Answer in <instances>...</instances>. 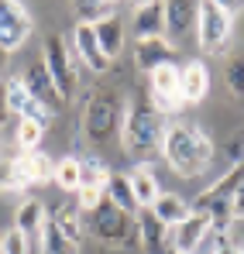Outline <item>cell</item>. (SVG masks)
Instances as JSON below:
<instances>
[{
	"label": "cell",
	"instance_id": "1",
	"mask_svg": "<svg viewBox=\"0 0 244 254\" xmlns=\"http://www.w3.org/2000/svg\"><path fill=\"white\" fill-rule=\"evenodd\" d=\"M168 117H162L152 100H134L124 110L121 124V144L138 165H152V158H162V144L168 134Z\"/></svg>",
	"mask_w": 244,
	"mask_h": 254
},
{
	"label": "cell",
	"instance_id": "2",
	"mask_svg": "<svg viewBox=\"0 0 244 254\" xmlns=\"http://www.w3.org/2000/svg\"><path fill=\"white\" fill-rule=\"evenodd\" d=\"M213 155H217V144L206 134L203 124H172L168 127L165 144H162V158L175 175H182V179L203 175L213 165Z\"/></svg>",
	"mask_w": 244,
	"mask_h": 254
},
{
	"label": "cell",
	"instance_id": "3",
	"mask_svg": "<svg viewBox=\"0 0 244 254\" xmlns=\"http://www.w3.org/2000/svg\"><path fill=\"white\" fill-rule=\"evenodd\" d=\"M124 96L121 89L110 86H89L82 93V114H80V130L86 134L89 144H110L114 137H121L124 124Z\"/></svg>",
	"mask_w": 244,
	"mask_h": 254
},
{
	"label": "cell",
	"instance_id": "4",
	"mask_svg": "<svg viewBox=\"0 0 244 254\" xmlns=\"http://www.w3.org/2000/svg\"><path fill=\"white\" fill-rule=\"evenodd\" d=\"M89 230H93V237L103 248H114V251L138 248V216H131L121 206H114L107 196H103V203L96 210L89 213Z\"/></svg>",
	"mask_w": 244,
	"mask_h": 254
},
{
	"label": "cell",
	"instance_id": "5",
	"mask_svg": "<svg viewBox=\"0 0 244 254\" xmlns=\"http://www.w3.org/2000/svg\"><path fill=\"white\" fill-rule=\"evenodd\" d=\"M41 65H45L48 79L55 83L59 96H62L66 103L80 93L82 62H80V55L73 52V45H66L62 35H48V38H45V48H41Z\"/></svg>",
	"mask_w": 244,
	"mask_h": 254
},
{
	"label": "cell",
	"instance_id": "6",
	"mask_svg": "<svg viewBox=\"0 0 244 254\" xmlns=\"http://www.w3.org/2000/svg\"><path fill=\"white\" fill-rule=\"evenodd\" d=\"M231 31H234V7L203 0L196 14V42L206 55H227L231 52Z\"/></svg>",
	"mask_w": 244,
	"mask_h": 254
},
{
	"label": "cell",
	"instance_id": "7",
	"mask_svg": "<svg viewBox=\"0 0 244 254\" xmlns=\"http://www.w3.org/2000/svg\"><path fill=\"white\" fill-rule=\"evenodd\" d=\"M31 28H35V21H31L24 3L0 0V48L3 52H17L21 45L28 42Z\"/></svg>",
	"mask_w": 244,
	"mask_h": 254
},
{
	"label": "cell",
	"instance_id": "8",
	"mask_svg": "<svg viewBox=\"0 0 244 254\" xmlns=\"http://www.w3.org/2000/svg\"><path fill=\"white\" fill-rule=\"evenodd\" d=\"M21 83H24V89H28V93H31V100H35V103H41L52 117L66 110V100L59 96V89H55V83H52V79H48V72H45V65H41V62H35V65H28V69H24Z\"/></svg>",
	"mask_w": 244,
	"mask_h": 254
},
{
	"label": "cell",
	"instance_id": "9",
	"mask_svg": "<svg viewBox=\"0 0 244 254\" xmlns=\"http://www.w3.org/2000/svg\"><path fill=\"white\" fill-rule=\"evenodd\" d=\"M14 175L24 189L48 186V182H55V162L45 151H21V155H14Z\"/></svg>",
	"mask_w": 244,
	"mask_h": 254
},
{
	"label": "cell",
	"instance_id": "10",
	"mask_svg": "<svg viewBox=\"0 0 244 254\" xmlns=\"http://www.w3.org/2000/svg\"><path fill=\"white\" fill-rule=\"evenodd\" d=\"M175 48H179V45H172L168 38H148V42H138V45H134V69L152 76L155 69H162V65H172V62H175Z\"/></svg>",
	"mask_w": 244,
	"mask_h": 254
},
{
	"label": "cell",
	"instance_id": "11",
	"mask_svg": "<svg viewBox=\"0 0 244 254\" xmlns=\"http://www.w3.org/2000/svg\"><path fill=\"white\" fill-rule=\"evenodd\" d=\"M196 14H200V3H193V0H168L165 3V38L175 45L189 31H196Z\"/></svg>",
	"mask_w": 244,
	"mask_h": 254
},
{
	"label": "cell",
	"instance_id": "12",
	"mask_svg": "<svg viewBox=\"0 0 244 254\" xmlns=\"http://www.w3.org/2000/svg\"><path fill=\"white\" fill-rule=\"evenodd\" d=\"M131 35L134 42H148V38H165V3L148 0L134 7V21H131Z\"/></svg>",
	"mask_w": 244,
	"mask_h": 254
},
{
	"label": "cell",
	"instance_id": "13",
	"mask_svg": "<svg viewBox=\"0 0 244 254\" xmlns=\"http://www.w3.org/2000/svg\"><path fill=\"white\" fill-rule=\"evenodd\" d=\"M7 110H10L17 121H38V124H48V121H52V114H48L41 103L31 100V93L24 89L21 76H17V79H7Z\"/></svg>",
	"mask_w": 244,
	"mask_h": 254
},
{
	"label": "cell",
	"instance_id": "14",
	"mask_svg": "<svg viewBox=\"0 0 244 254\" xmlns=\"http://www.w3.org/2000/svg\"><path fill=\"white\" fill-rule=\"evenodd\" d=\"M179 93H182L186 107H196V103L206 100V93H210V72H206V65L200 59H193V62L182 65V72H179Z\"/></svg>",
	"mask_w": 244,
	"mask_h": 254
},
{
	"label": "cell",
	"instance_id": "15",
	"mask_svg": "<svg viewBox=\"0 0 244 254\" xmlns=\"http://www.w3.org/2000/svg\"><path fill=\"white\" fill-rule=\"evenodd\" d=\"M138 248L145 254H168V227L155 220L152 210H138Z\"/></svg>",
	"mask_w": 244,
	"mask_h": 254
},
{
	"label": "cell",
	"instance_id": "16",
	"mask_svg": "<svg viewBox=\"0 0 244 254\" xmlns=\"http://www.w3.org/2000/svg\"><path fill=\"white\" fill-rule=\"evenodd\" d=\"M73 52L80 55L82 69H89V72H107L110 69V62L103 59V52L96 45L93 24H76V31H73Z\"/></svg>",
	"mask_w": 244,
	"mask_h": 254
},
{
	"label": "cell",
	"instance_id": "17",
	"mask_svg": "<svg viewBox=\"0 0 244 254\" xmlns=\"http://www.w3.org/2000/svg\"><path fill=\"white\" fill-rule=\"evenodd\" d=\"M206 230H210L206 216L189 213L182 223H175V227L168 230V248H172V254H193V248L200 244V237H203Z\"/></svg>",
	"mask_w": 244,
	"mask_h": 254
},
{
	"label": "cell",
	"instance_id": "18",
	"mask_svg": "<svg viewBox=\"0 0 244 254\" xmlns=\"http://www.w3.org/2000/svg\"><path fill=\"white\" fill-rule=\"evenodd\" d=\"M93 35H96V45H100V52H103V59L110 62V59H117L124 48V21L117 14H110V17H103L100 24H93Z\"/></svg>",
	"mask_w": 244,
	"mask_h": 254
},
{
	"label": "cell",
	"instance_id": "19",
	"mask_svg": "<svg viewBox=\"0 0 244 254\" xmlns=\"http://www.w3.org/2000/svg\"><path fill=\"white\" fill-rule=\"evenodd\" d=\"M148 210L155 213L159 223H165V227L172 230L175 223H182V220L189 216V203H186L182 196H175V192H159V199H155Z\"/></svg>",
	"mask_w": 244,
	"mask_h": 254
},
{
	"label": "cell",
	"instance_id": "20",
	"mask_svg": "<svg viewBox=\"0 0 244 254\" xmlns=\"http://www.w3.org/2000/svg\"><path fill=\"white\" fill-rule=\"evenodd\" d=\"M127 179H131V189H134V199H138V206L141 210H148L155 199H159V182H155V172L152 165H134V169L127 172Z\"/></svg>",
	"mask_w": 244,
	"mask_h": 254
},
{
	"label": "cell",
	"instance_id": "21",
	"mask_svg": "<svg viewBox=\"0 0 244 254\" xmlns=\"http://www.w3.org/2000/svg\"><path fill=\"white\" fill-rule=\"evenodd\" d=\"M103 196L114 203V206H121L124 213H131V216H138V199H134V189H131V179L124 175V172H110V182L103 186Z\"/></svg>",
	"mask_w": 244,
	"mask_h": 254
},
{
	"label": "cell",
	"instance_id": "22",
	"mask_svg": "<svg viewBox=\"0 0 244 254\" xmlns=\"http://www.w3.org/2000/svg\"><path fill=\"white\" fill-rule=\"evenodd\" d=\"M48 220V213H45V203L41 199H24L17 210H14V230H21L24 237H38L41 223Z\"/></svg>",
	"mask_w": 244,
	"mask_h": 254
},
{
	"label": "cell",
	"instance_id": "23",
	"mask_svg": "<svg viewBox=\"0 0 244 254\" xmlns=\"http://www.w3.org/2000/svg\"><path fill=\"white\" fill-rule=\"evenodd\" d=\"M48 220H55V227H59L76 248H82V213H80L76 203H59Z\"/></svg>",
	"mask_w": 244,
	"mask_h": 254
},
{
	"label": "cell",
	"instance_id": "24",
	"mask_svg": "<svg viewBox=\"0 0 244 254\" xmlns=\"http://www.w3.org/2000/svg\"><path fill=\"white\" fill-rule=\"evenodd\" d=\"M38 248H41V254H80V248H76V244L55 227V220H45V223H41Z\"/></svg>",
	"mask_w": 244,
	"mask_h": 254
},
{
	"label": "cell",
	"instance_id": "25",
	"mask_svg": "<svg viewBox=\"0 0 244 254\" xmlns=\"http://www.w3.org/2000/svg\"><path fill=\"white\" fill-rule=\"evenodd\" d=\"M179 72H182V65H175V62L155 69V72H152V96H155V100L182 96V93H179Z\"/></svg>",
	"mask_w": 244,
	"mask_h": 254
},
{
	"label": "cell",
	"instance_id": "26",
	"mask_svg": "<svg viewBox=\"0 0 244 254\" xmlns=\"http://www.w3.org/2000/svg\"><path fill=\"white\" fill-rule=\"evenodd\" d=\"M107 182H110V169L103 165L100 155L80 158V189H103Z\"/></svg>",
	"mask_w": 244,
	"mask_h": 254
},
{
	"label": "cell",
	"instance_id": "27",
	"mask_svg": "<svg viewBox=\"0 0 244 254\" xmlns=\"http://www.w3.org/2000/svg\"><path fill=\"white\" fill-rule=\"evenodd\" d=\"M73 14L80 17V24H100L103 17L117 14V7L107 0H80V3H73Z\"/></svg>",
	"mask_w": 244,
	"mask_h": 254
},
{
	"label": "cell",
	"instance_id": "28",
	"mask_svg": "<svg viewBox=\"0 0 244 254\" xmlns=\"http://www.w3.org/2000/svg\"><path fill=\"white\" fill-rule=\"evenodd\" d=\"M41 137H45V124H38V121H17L14 141H17L21 151H38Z\"/></svg>",
	"mask_w": 244,
	"mask_h": 254
},
{
	"label": "cell",
	"instance_id": "29",
	"mask_svg": "<svg viewBox=\"0 0 244 254\" xmlns=\"http://www.w3.org/2000/svg\"><path fill=\"white\" fill-rule=\"evenodd\" d=\"M55 182L66 189V192H80V158H62L55 165Z\"/></svg>",
	"mask_w": 244,
	"mask_h": 254
},
{
	"label": "cell",
	"instance_id": "30",
	"mask_svg": "<svg viewBox=\"0 0 244 254\" xmlns=\"http://www.w3.org/2000/svg\"><path fill=\"white\" fill-rule=\"evenodd\" d=\"M224 79H227V89H231L238 100H244V55H234V59L227 62Z\"/></svg>",
	"mask_w": 244,
	"mask_h": 254
},
{
	"label": "cell",
	"instance_id": "31",
	"mask_svg": "<svg viewBox=\"0 0 244 254\" xmlns=\"http://www.w3.org/2000/svg\"><path fill=\"white\" fill-rule=\"evenodd\" d=\"M0 254H31V244L21 230H7L0 237Z\"/></svg>",
	"mask_w": 244,
	"mask_h": 254
},
{
	"label": "cell",
	"instance_id": "32",
	"mask_svg": "<svg viewBox=\"0 0 244 254\" xmlns=\"http://www.w3.org/2000/svg\"><path fill=\"white\" fill-rule=\"evenodd\" d=\"M231 241V234H217V230H206L200 237V244L193 248V254H220V248Z\"/></svg>",
	"mask_w": 244,
	"mask_h": 254
},
{
	"label": "cell",
	"instance_id": "33",
	"mask_svg": "<svg viewBox=\"0 0 244 254\" xmlns=\"http://www.w3.org/2000/svg\"><path fill=\"white\" fill-rule=\"evenodd\" d=\"M0 192H24V186L14 175V158H0Z\"/></svg>",
	"mask_w": 244,
	"mask_h": 254
},
{
	"label": "cell",
	"instance_id": "34",
	"mask_svg": "<svg viewBox=\"0 0 244 254\" xmlns=\"http://www.w3.org/2000/svg\"><path fill=\"white\" fill-rule=\"evenodd\" d=\"M100 203H103V189H80V192H76V206H80V213H93Z\"/></svg>",
	"mask_w": 244,
	"mask_h": 254
},
{
	"label": "cell",
	"instance_id": "35",
	"mask_svg": "<svg viewBox=\"0 0 244 254\" xmlns=\"http://www.w3.org/2000/svg\"><path fill=\"white\" fill-rule=\"evenodd\" d=\"M224 158H227L231 165H241V162H244V134L231 137V141L224 144Z\"/></svg>",
	"mask_w": 244,
	"mask_h": 254
},
{
	"label": "cell",
	"instance_id": "36",
	"mask_svg": "<svg viewBox=\"0 0 244 254\" xmlns=\"http://www.w3.org/2000/svg\"><path fill=\"white\" fill-rule=\"evenodd\" d=\"M231 210H234V220H244V179L238 182V189L231 196Z\"/></svg>",
	"mask_w": 244,
	"mask_h": 254
},
{
	"label": "cell",
	"instance_id": "37",
	"mask_svg": "<svg viewBox=\"0 0 244 254\" xmlns=\"http://www.w3.org/2000/svg\"><path fill=\"white\" fill-rule=\"evenodd\" d=\"M10 110H7V79H0V127L7 124Z\"/></svg>",
	"mask_w": 244,
	"mask_h": 254
},
{
	"label": "cell",
	"instance_id": "38",
	"mask_svg": "<svg viewBox=\"0 0 244 254\" xmlns=\"http://www.w3.org/2000/svg\"><path fill=\"white\" fill-rule=\"evenodd\" d=\"M220 254H244V248L238 244V241H234V237H231V241H227V244L220 248Z\"/></svg>",
	"mask_w": 244,
	"mask_h": 254
},
{
	"label": "cell",
	"instance_id": "39",
	"mask_svg": "<svg viewBox=\"0 0 244 254\" xmlns=\"http://www.w3.org/2000/svg\"><path fill=\"white\" fill-rule=\"evenodd\" d=\"M7 62H10V52L0 48V79H3V72H7Z\"/></svg>",
	"mask_w": 244,
	"mask_h": 254
},
{
	"label": "cell",
	"instance_id": "40",
	"mask_svg": "<svg viewBox=\"0 0 244 254\" xmlns=\"http://www.w3.org/2000/svg\"><path fill=\"white\" fill-rule=\"evenodd\" d=\"M0 237H3V234H0Z\"/></svg>",
	"mask_w": 244,
	"mask_h": 254
},
{
	"label": "cell",
	"instance_id": "41",
	"mask_svg": "<svg viewBox=\"0 0 244 254\" xmlns=\"http://www.w3.org/2000/svg\"><path fill=\"white\" fill-rule=\"evenodd\" d=\"M168 254H172V251H168Z\"/></svg>",
	"mask_w": 244,
	"mask_h": 254
}]
</instances>
